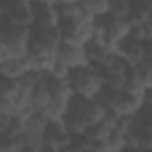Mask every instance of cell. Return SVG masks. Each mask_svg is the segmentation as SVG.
<instances>
[{
	"label": "cell",
	"instance_id": "obj_1",
	"mask_svg": "<svg viewBox=\"0 0 152 152\" xmlns=\"http://www.w3.org/2000/svg\"><path fill=\"white\" fill-rule=\"evenodd\" d=\"M97 100L104 106L106 111H111L115 116H134L143 107V104L148 100V93L147 95H134V93H129L125 90L111 91V90L102 88Z\"/></svg>",
	"mask_w": 152,
	"mask_h": 152
},
{
	"label": "cell",
	"instance_id": "obj_2",
	"mask_svg": "<svg viewBox=\"0 0 152 152\" xmlns=\"http://www.w3.org/2000/svg\"><path fill=\"white\" fill-rule=\"evenodd\" d=\"M68 88L72 95L84 97V99H97L102 91V79L95 68L90 64H83L77 68H70L66 77Z\"/></svg>",
	"mask_w": 152,
	"mask_h": 152
},
{
	"label": "cell",
	"instance_id": "obj_3",
	"mask_svg": "<svg viewBox=\"0 0 152 152\" xmlns=\"http://www.w3.org/2000/svg\"><path fill=\"white\" fill-rule=\"evenodd\" d=\"M29 34L31 29L11 25L7 22L0 23V43H2L6 59H23L29 52Z\"/></svg>",
	"mask_w": 152,
	"mask_h": 152
},
{
	"label": "cell",
	"instance_id": "obj_4",
	"mask_svg": "<svg viewBox=\"0 0 152 152\" xmlns=\"http://www.w3.org/2000/svg\"><path fill=\"white\" fill-rule=\"evenodd\" d=\"M59 43H61V36L57 27H48V29L31 27L27 56H56Z\"/></svg>",
	"mask_w": 152,
	"mask_h": 152
},
{
	"label": "cell",
	"instance_id": "obj_5",
	"mask_svg": "<svg viewBox=\"0 0 152 152\" xmlns=\"http://www.w3.org/2000/svg\"><path fill=\"white\" fill-rule=\"evenodd\" d=\"M57 31L61 41L83 47L93 36V18H79V20H59Z\"/></svg>",
	"mask_w": 152,
	"mask_h": 152
},
{
	"label": "cell",
	"instance_id": "obj_6",
	"mask_svg": "<svg viewBox=\"0 0 152 152\" xmlns=\"http://www.w3.org/2000/svg\"><path fill=\"white\" fill-rule=\"evenodd\" d=\"M68 111L77 116L84 124L86 129L90 125H95L100 120H104V115H106L104 106L97 99H84V97H77V95H72Z\"/></svg>",
	"mask_w": 152,
	"mask_h": 152
},
{
	"label": "cell",
	"instance_id": "obj_7",
	"mask_svg": "<svg viewBox=\"0 0 152 152\" xmlns=\"http://www.w3.org/2000/svg\"><path fill=\"white\" fill-rule=\"evenodd\" d=\"M150 43H140L136 39H132L131 36H125L118 45H116V56L127 63L129 66H138L143 61H150L152 52H150Z\"/></svg>",
	"mask_w": 152,
	"mask_h": 152
},
{
	"label": "cell",
	"instance_id": "obj_8",
	"mask_svg": "<svg viewBox=\"0 0 152 152\" xmlns=\"http://www.w3.org/2000/svg\"><path fill=\"white\" fill-rule=\"evenodd\" d=\"M2 6V22L18 27H32V9L31 2L25 0H11V2H0Z\"/></svg>",
	"mask_w": 152,
	"mask_h": 152
},
{
	"label": "cell",
	"instance_id": "obj_9",
	"mask_svg": "<svg viewBox=\"0 0 152 152\" xmlns=\"http://www.w3.org/2000/svg\"><path fill=\"white\" fill-rule=\"evenodd\" d=\"M131 66L127 63H124L120 57H116L111 64L97 70L100 79H102V88L111 90V91H118L125 88V77H127V70Z\"/></svg>",
	"mask_w": 152,
	"mask_h": 152
},
{
	"label": "cell",
	"instance_id": "obj_10",
	"mask_svg": "<svg viewBox=\"0 0 152 152\" xmlns=\"http://www.w3.org/2000/svg\"><path fill=\"white\" fill-rule=\"evenodd\" d=\"M32 9V27L48 29L57 27L59 16L56 11V2H31Z\"/></svg>",
	"mask_w": 152,
	"mask_h": 152
},
{
	"label": "cell",
	"instance_id": "obj_11",
	"mask_svg": "<svg viewBox=\"0 0 152 152\" xmlns=\"http://www.w3.org/2000/svg\"><path fill=\"white\" fill-rule=\"evenodd\" d=\"M47 116L43 113H29L23 116V138L31 145H39L43 141V132L47 127Z\"/></svg>",
	"mask_w": 152,
	"mask_h": 152
},
{
	"label": "cell",
	"instance_id": "obj_12",
	"mask_svg": "<svg viewBox=\"0 0 152 152\" xmlns=\"http://www.w3.org/2000/svg\"><path fill=\"white\" fill-rule=\"evenodd\" d=\"M56 59L59 63H63L68 68H77L86 63V56H84V48L79 45H72V43H64L61 41L57 50H56Z\"/></svg>",
	"mask_w": 152,
	"mask_h": 152
},
{
	"label": "cell",
	"instance_id": "obj_13",
	"mask_svg": "<svg viewBox=\"0 0 152 152\" xmlns=\"http://www.w3.org/2000/svg\"><path fill=\"white\" fill-rule=\"evenodd\" d=\"M68 141H70V134L63 127L61 120H48L43 132V143L52 145L57 150H63L68 145Z\"/></svg>",
	"mask_w": 152,
	"mask_h": 152
},
{
	"label": "cell",
	"instance_id": "obj_14",
	"mask_svg": "<svg viewBox=\"0 0 152 152\" xmlns=\"http://www.w3.org/2000/svg\"><path fill=\"white\" fill-rule=\"evenodd\" d=\"M129 25H140L145 22H152V4L148 0H138L129 2V15H127Z\"/></svg>",
	"mask_w": 152,
	"mask_h": 152
},
{
	"label": "cell",
	"instance_id": "obj_15",
	"mask_svg": "<svg viewBox=\"0 0 152 152\" xmlns=\"http://www.w3.org/2000/svg\"><path fill=\"white\" fill-rule=\"evenodd\" d=\"M48 100H50V93H48V90L43 83V77H41V81L32 88V91L29 95V107L32 113H45Z\"/></svg>",
	"mask_w": 152,
	"mask_h": 152
},
{
	"label": "cell",
	"instance_id": "obj_16",
	"mask_svg": "<svg viewBox=\"0 0 152 152\" xmlns=\"http://www.w3.org/2000/svg\"><path fill=\"white\" fill-rule=\"evenodd\" d=\"M29 72V64H27V57L23 59H4L0 63V75L7 79H20L22 75Z\"/></svg>",
	"mask_w": 152,
	"mask_h": 152
},
{
	"label": "cell",
	"instance_id": "obj_17",
	"mask_svg": "<svg viewBox=\"0 0 152 152\" xmlns=\"http://www.w3.org/2000/svg\"><path fill=\"white\" fill-rule=\"evenodd\" d=\"M23 136H11L4 131H0V152H20V148L25 145Z\"/></svg>",
	"mask_w": 152,
	"mask_h": 152
},
{
	"label": "cell",
	"instance_id": "obj_18",
	"mask_svg": "<svg viewBox=\"0 0 152 152\" xmlns=\"http://www.w3.org/2000/svg\"><path fill=\"white\" fill-rule=\"evenodd\" d=\"M83 7L91 18H99L109 13V2L106 0H88V2H83Z\"/></svg>",
	"mask_w": 152,
	"mask_h": 152
},
{
	"label": "cell",
	"instance_id": "obj_19",
	"mask_svg": "<svg viewBox=\"0 0 152 152\" xmlns=\"http://www.w3.org/2000/svg\"><path fill=\"white\" fill-rule=\"evenodd\" d=\"M90 150H91V143L84 138V134H75L70 136L68 145L61 152H90Z\"/></svg>",
	"mask_w": 152,
	"mask_h": 152
},
{
	"label": "cell",
	"instance_id": "obj_20",
	"mask_svg": "<svg viewBox=\"0 0 152 152\" xmlns=\"http://www.w3.org/2000/svg\"><path fill=\"white\" fill-rule=\"evenodd\" d=\"M111 16L115 18H122V20H127V15H129V2L127 0H113L109 2V13Z\"/></svg>",
	"mask_w": 152,
	"mask_h": 152
},
{
	"label": "cell",
	"instance_id": "obj_21",
	"mask_svg": "<svg viewBox=\"0 0 152 152\" xmlns=\"http://www.w3.org/2000/svg\"><path fill=\"white\" fill-rule=\"evenodd\" d=\"M68 72H70V68L68 66H64L63 63H59L57 59H56V63H54V66L50 68V75L52 77H56V79H64L66 81V77H68Z\"/></svg>",
	"mask_w": 152,
	"mask_h": 152
},
{
	"label": "cell",
	"instance_id": "obj_22",
	"mask_svg": "<svg viewBox=\"0 0 152 152\" xmlns=\"http://www.w3.org/2000/svg\"><path fill=\"white\" fill-rule=\"evenodd\" d=\"M38 147V152H61V150H57V148H54L52 145H47V143H39V145H36Z\"/></svg>",
	"mask_w": 152,
	"mask_h": 152
},
{
	"label": "cell",
	"instance_id": "obj_23",
	"mask_svg": "<svg viewBox=\"0 0 152 152\" xmlns=\"http://www.w3.org/2000/svg\"><path fill=\"white\" fill-rule=\"evenodd\" d=\"M20 152H38V147H36V145H31V143H25V145L20 148Z\"/></svg>",
	"mask_w": 152,
	"mask_h": 152
},
{
	"label": "cell",
	"instance_id": "obj_24",
	"mask_svg": "<svg viewBox=\"0 0 152 152\" xmlns=\"http://www.w3.org/2000/svg\"><path fill=\"white\" fill-rule=\"evenodd\" d=\"M122 152H148V150H143V148H138V147H131V145H129V147H125Z\"/></svg>",
	"mask_w": 152,
	"mask_h": 152
},
{
	"label": "cell",
	"instance_id": "obj_25",
	"mask_svg": "<svg viewBox=\"0 0 152 152\" xmlns=\"http://www.w3.org/2000/svg\"><path fill=\"white\" fill-rule=\"evenodd\" d=\"M6 59V54H4V48H2V43H0V63Z\"/></svg>",
	"mask_w": 152,
	"mask_h": 152
},
{
	"label": "cell",
	"instance_id": "obj_26",
	"mask_svg": "<svg viewBox=\"0 0 152 152\" xmlns=\"http://www.w3.org/2000/svg\"><path fill=\"white\" fill-rule=\"evenodd\" d=\"M0 23H2V6H0Z\"/></svg>",
	"mask_w": 152,
	"mask_h": 152
},
{
	"label": "cell",
	"instance_id": "obj_27",
	"mask_svg": "<svg viewBox=\"0 0 152 152\" xmlns=\"http://www.w3.org/2000/svg\"><path fill=\"white\" fill-rule=\"evenodd\" d=\"M90 152H91V150H90Z\"/></svg>",
	"mask_w": 152,
	"mask_h": 152
}]
</instances>
